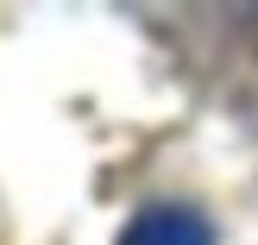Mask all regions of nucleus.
<instances>
[{"label":"nucleus","mask_w":258,"mask_h":245,"mask_svg":"<svg viewBox=\"0 0 258 245\" xmlns=\"http://www.w3.org/2000/svg\"><path fill=\"white\" fill-rule=\"evenodd\" d=\"M120 245H214V233H208V220H202L196 208L158 201V208H145V214L126 220Z\"/></svg>","instance_id":"obj_1"}]
</instances>
